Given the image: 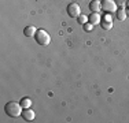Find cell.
I'll list each match as a JSON object with an SVG mask.
<instances>
[{
    "label": "cell",
    "mask_w": 129,
    "mask_h": 123,
    "mask_svg": "<svg viewBox=\"0 0 129 123\" xmlns=\"http://www.w3.org/2000/svg\"><path fill=\"white\" fill-rule=\"evenodd\" d=\"M100 8H102V6H100V2H98V0H92L89 3V10L92 12H98Z\"/></svg>",
    "instance_id": "10"
},
{
    "label": "cell",
    "mask_w": 129,
    "mask_h": 123,
    "mask_svg": "<svg viewBox=\"0 0 129 123\" xmlns=\"http://www.w3.org/2000/svg\"><path fill=\"white\" fill-rule=\"evenodd\" d=\"M4 111L6 113H7L8 116H11V118H18V116L22 113V105H21V103H17V101H8L7 104L4 105Z\"/></svg>",
    "instance_id": "1"
},
{
    "label": "cell",
    "mask_w": 129,
    "mask_h": 123,
    "mask_svg": "<svg viewBox=\"0 0 129 123\" xmlns=\"http://www.w3.org/2000/svg\"><path fill=\"white\" fill-rule=\"evenodd\" d=\"M102 10L107 12H115L117 11V3L115 0H102L100 2Z\"/></svg>",
    "instance_id": "4"
},
{
    "label": "cell",
    "mask_w": 129,
    "mask_h": 123,
    "mask_svg": "<svg viewBox=\"0 0 129 123\" xmlns=\"http://www.w3.org/2000/svg\"><path fill=\"white\" fill-rule=\"evenodd\" d=\"M19 103H21V105H22V108H30V105H32V100H30L29 97H23Z\"/></svg>",
    "instance_id": "11"
},
{
    "label": "cell",
    "mask_w": 129,
    "mask_h": 123,
    "mask_svg": "<svg viewBox=\"0 0 129 123\" xmlns=\"http://www.w3.org/2000/svg\"><path fill=\"white\" fill-rule=\"evenodd\" d=\"M117 6H119V7H124V6L129 4V0H115Z\"/></svg>",
    "instance_id": "13"
},
{
    "label": "cell",
    "mask_w": 129,
    "mask_h": 123,
    "mask_svg": "<svg viewBox=\"0 0 129 123\" xmlns=\"http://www.w3.org/2000/svg\"><path fill=\"white\" fill-rule=\"evenodd\" d=\"M35 40H36V42H37L39 45H43V47H45V45L50 44L51 37H50V34H48V33L45 32V30L40 29V30H37V32H36Z\"/></svg>",
    "instance_id": "2"
},
{
    "label": "cell",
    "mask_w": 129,
    "mask_h": 123,
    "mask_svg": "<svg viewBox=\"0 0 129 123\" xmlns=\"http://www.w3.org/2000/svg\"><path fill=\"white\" fill-rule=\"evenodd\" d=\"M77 22H78L80 25H82V26H84V25L88 22V17H85V15H82V14L78 15V17H77Z\"/></svg>",
    "instance_id": "12"
},
{
    "label": "cell",
    "mask_w": 129,
    "mask_h": 123,
    "mask_svg": "<svg viewBox=\"0 0 129 123\" xmlns=\"http://www.w3.org/2000/svg\"><path fill=\"white\" fill-rule=\"evenodd\" d=\"M115 17L118 18V21H125L126 19V10H124V8H117L115 11Z\"/></svg>",
    "instance_id": "9"
},
{
    "label": "cell",
    "mask_w": 129,
    "mask_h": 123,
    "mask_svg": "<svg viewBox=\"0 0 129 123\" xmlns=\"http://www.w3.org/2000/svg\"><path fill=\"white\" fill-rule=\"evenodd\" d=\"M88 22L92 23V25H96V23H100V17L98 12H92V14L88 17Z\"/></svg>",
    "instance_id": "7"
},
{
    "label": "cell",
    "mask_w": 129,
    "mask_h": 123,
    "mask_svg": "<svg viewBox=\"0 0 129 123\" xmlns=\"http://www.w3.org/2000/svg\"><path fill=\"white\" fill-rule=\"evenodd\" d=\"M82 27H84V30H87V32H91V30H92V27H93V25L89 23V22H87V23H85Z\"/></svg>",
    "instance_id": "14"
},
{
    "label": "cell",
    "mask_w": 129,
    "mask_h": 123,
    "mask_svg": "<svg viewBox=\"0 0 129 123\" xmlns=\"http://www.w3.org/2000/svg\"><path fill=\"white\" fill-rule=\"evenodd\" d=\"M66 11H67V15H69L70 18H76V19H77L78 15H81V10H80V6L77 3H70V4L67 6Z\"/></svg>",
    "instance_id": "3"
},
{
    "label": "cell",
    "mask_w": 129,
    "mask_h": 123,
    "mask_svg": "<svg viewBox=\"0 0 129 123\" xmlns=\"http://www.w3.org/2000/svg\"><path fill=\"white\" fill-rule=\"evenodd\" d=\"M21 116L23 118V120H26V122H32L33 119H35V112H33V109H30V108H23L22 111V113H21Z\"/></svg>",
    "instance_id": "5"
},
{
    "label": "cell",
    "mask_w": 129,
    "mask_h": 123,
    "mask_svg": "<svg viewBox=\"0 0 129 123\" xmlns=\"http://www.w3.org/2000/svg\"><path fill=\"white\" fill-rule=\"evenodd\" d=\"M126 15H129V10H126Z\"/></svg>",
    "instance_id": "15"
},
{
    "label": "cell",
    "mask_w": 129,
    "mask_h": 123,
    "mask_svg": "<svg viewBox=\"0 0 129 123\" xmlns=\"http://www.w3.org/2000/svg\"><path fill=\"white\" fill-rule=\"evenodd\" d=\"M100 27H102L103 30H110L113 27V22H111V19H110L109 17H106L104 19L100 22Z\"/></svg>",
    "instance_id": "6"
},
{
    "label": "cell",
    "mask_w": 129,
    "mask_h": 123,
    "mask_svg": "<svg viewBox=\"0 0 129 123\" xmlns=\"http://www.w3.org/2000/svg\"><path fill=\"white\" fill-rule=\"evenodd\" d=\"M36 32H37V29H36L35 26H26L25 29H23V34H25L26 37H32V36H35L36 34Z\"/></svg>",
    "instance_id": "8"
}]
</instances>
